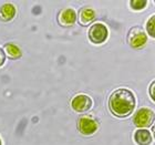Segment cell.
I'll list each match as a JSON object with an SVG mask.
<instances>
[{
	"label": "cell",
	"mask_w": 155,
	"mask_h": 145,
	"mask_svg": "<svg viewBox=\"0 0 155 145\" xmlns=\"http://www.w3.org/2000/svg\"><path fill=\"white\" fill-rule=\"evenodd\" d=\"M135 95L129 89H117L111 94L109 99L110 111L117 117H126L131 115L135 109Z\"/></svg>",
	"instance_id": "cell-1"
},
{
	"label": "cell",
	"mask_w": 155,
	"mask_h": 145,
	"mask_svg": "<svg viewBox=\"0 0 155 145\" xmlns=\"http://www.w3.org/2000/svg\"><path fill=\"white\" fill-rule=\"evenodd\" d=\"M155 120V114L153 110L149 107H141L135 112L133 116V123L139 129H146L153 124Z\"/></svg>",
	"instance_id": "cell-2"
},
{
	"label": "cell",
	"mask_w": 155,
	"mask_h": 145,
	"mask_svg": "<svg viewBox=\"0 0 155 145\" xmlns=\"http://www.w3.org/2000/svg\"><path fill=\"white\" fill-rule=\"evenodd\" d=\"M109 37V30L104 23H94L89 29V39L92 43L101 44L107 41Z\"/></svg>",
	"instance_id": "cell-3"
},
{
	"label": "cell",
	"mask_w": 155,
	"mask_h": 145,
	"mask_svg": "<svg viewBox=\"0 0 155 145\" xmlns=\"http://www.w3.org/2000/svg\"><path fill=\"white\" fill-rule=\"evenodd\" d=\"M129 44L133 49H141L146 44L147 42V35L144 32V30L141 27H135L130 30L129 36H127Z\"/></svg>",
	"instance_id": "cell-4"
},
{
	"label": "cell",
	"mask_w": 155,
	"mask_h": 145,
	"mask_svg": "<svg viewBox=\"0 0 155 145\" xmlns=\"http://www.w3.org/2000/svg\"><path fill=\"white\" fill-rule=\"evenodd\" d=\"M99 129V123L97 120H94L92 116L84 115L78 121V130L81 134L85 136L93 135Z\"/></svg>",
	"instance_id": "cell-5"
},
{
	"label": "cell",
	"mask_w": 155,
	"mask_h": 145,
	"mask_svg": "<svg viewBox=\"0 0 155 145\" xmlns=\"http://www.w3.org/2000/svg\"><path fill=\"white\" fill-rule=\"evenodd\" d=\"M93 105V101L87 94H78L71 101V107L78 113L87 112Z\"/></svg>",
	"instance_id": "cell-6"
},
{
	"label": "cell",
	"mask_w": 155,
	"mask_h": 145,
	"mask_svg": "<svg viewBox=\"0 0 155 145\" xmlns=\"http://www.w3.org/2000/svg\"><path fill=\"white\" fill-rule=\"evenodd\" d=\"M58 20H59V23L61 26H64V27L73 26L75 23V21H77V12L72 8H65V9L60 11Z\"/></svg>",
	"instance_id": "cell-7"
},
{
	"label": "cell",
	"mask_w": 155,
	"mask_h": 145,
	"mask_svg": "<svg viewBox=\"0 0 155 145\" xmlns=\"http://www.w3.org/2000/svg\"><path fill=\"white\" fill-rule=\"evenodd\" d=\"M152 140V134L146 129H139L134 133V141L137 145H150Z\"/></svg>",
	"instance_id": "cell-8"
},
{
	"label": "cell",
	"mask_w": 155,
	"mask_h": 145,
	"mask_svg": "<svg viewBox=\"0 0 155 145\" xmlns=\"http://www.w3.org/2000/svg\"><path fill=\"white\" fill-rule=\"evenodd\" d=\"M95 11L90 7H83L79 12V21L82 26H87L90 25L91 22H93L95 19Z\"/></svg>",
	"instance_id": "cell-9"
},
{
	"label": "cell",
	"mask_w": 155,
	"mask_h": 145,
	"mask_svg": "<svg viewBox=\"0 0 155 145\" xmlns=\"http://www.w3.org/2000/svg\"><path fill=\"white\" fill-rule=\"evenodd\" d=\"M16 16V8L11 3H6L0 8V17L2 20L9 21Z\"/></svg>",
	"instance_id": "cell-10"
},
{
	"label": "cell",
	"mask_w": 155,
	"mask_h": 145,
	"mask_svg": "<svg viewBox=\"0 0 155 145\" xmlns=\"http://www.w3.org/2000/svg\"><path fill=\"white\" fill-rule=\"evenodd\" d=\"M5 50H6L7 54L9 55L11 59H19L21 57V50L18 45L13 44V43H7L5 45Z\"/></svg>",
	"instance_id": "cell-11"
},
{
	"label": "cell",
	"mask_w": 155,
	"mask_h": 145,
	"mask_svg": "<svg viewBox=\"0 0 155 145\" xmlns=\"http://www.w3.org/2000/svg\"><path fill=\"white\" fill-rule=\"evenodd\" d=\"M146 32L150 37L155 38V15L150 17V19L146 21Z\"/></svg>",
	"instance_id": "cell-12"
},
{
	"label": "cell",
	"mask_w": 155,
	"mask_h": 145,
	"mask_svg": "<svg viewBox=\"0 0 155 145\" xmlns=\"http://www.w3.org/2000/svg\"><path fill=\"white\" fill-rule=\"evenodd\" d=\"M146 5H147L146 0H132V1H130V7L133 10H142L145 8Z\"/></svg>",
	"instance_id": "cell-13"
},
{
	"label": "cell",
	"mask_w": 155,
	"mask_h": 145,
	"mask_svg": "<svg viewBox=\"0 0 155 145\" xmlns=\"http://www.w3.org/2000/svg\"><path fill=\"white\" fill-rule=\"evenodd\" d=\"M149 92H150V97L153 101L155 102V81H153L151 85L149 87Z\"/></svg>",
	"instance_id": "cell-14"
},
{
	"label": "cell",
	"mask_w": 155,
	"mask_h": 145,
	"mask_svg": "<svg viewBox=\"0 0 155 145\" xmlns=\"http://www.w3.org/2000/svg\"><path fill=\"white\" fill-rule=\"evenodd\" d=\"M5 61H6V53H5V51H3L2 49L0 48V68L3 65Z\"/></svg>",
	"instance_id": "cell-15"
},
{
	"label": "cell",
	"mask_w": 155,
	"mask_h": 145,
	"mask_svg": "<svg viewBox=\"0 0 155 145\" xmlns=\"http://www.w3.org/2000/svg\"><path fill=\"white\" fill-rule=\"evenodd\" d=\"M153 134H154V136H155V123H154V125H153Z\"/></svg>",
	"instance_id": "cell-16"
},
{
	"label": "cell",
	"mask_w": 155,
	"mask_h": 145,
	"mask_svg": "<svg viewBox=\"0 0 155 145\" xmlns=\"http://www.w3.org/2000/svg\"><path fill=\"white\" fill-rule=\"evenodd\" d=\"M0 145H2V143H1V140H0Z\"/></svg>",
	"instance_id": "cell-17"
}]
</instances>
